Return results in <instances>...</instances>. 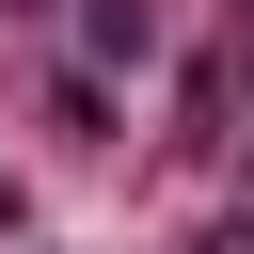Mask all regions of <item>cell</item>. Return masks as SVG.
<instances>
[{"instance_id":"1","label":"cell","mask_w":254,"mask_h":254,"mask_svg":"<svg viewBox=\"0 0 254 254\" xmlns=\"http://www.w3.org/2000/svg\"><path fill=\"white\" fill-rule=\"evenodd\" d=\"M222 254H254V238H222Z\"/></svg>"}]
</instances>
